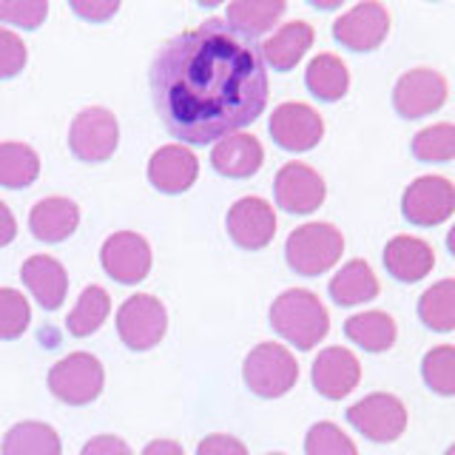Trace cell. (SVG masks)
I'll list each match as a JSON object with an SVG mask.
<instances>
[{"label": "cell", "mask_w": 455, "mask_h": 455, "mask_svg": "<svg viewBox=\"0 0 455 455\" xmlns=\"http://www.w3.org/2000/svg\"><path fill=\"white\" fill-rule=\"evenodd\" d=\"M32 324L28 299L14 288H0V339H20Z\"/></svg>", "instance_id": "obj_34"}, {"label": "cell", "mask_w": 455, "mask_h": 455, "mask_svg": "<svg viewBox=\"0 0 455 455\" xmlns=\"http://www.w3.org/2000/svg\"><path fill=\"white\" fill-rule=\"evenodd\" d=\"M199 177V160L185 146H163L148 160V182L160 194H185Z\"/></svg>", "instance_id": "obj_17"}, {"label": "cell", "mask_w": 455, "mask_h": 455, "mask_svg": "<svg viewBox=\"0 0 455 455\" xmlns=\"http://www.w3.org/2000/svg\"><path fill=\"white\" fill-rule=\"evenodd\" d=\"M347 424L376 444H390L407 430V407L393 393H370L347 410Z\"/></svg>", "instance_id": "obj_6"}, {"label": "cell", "mask_w": 455, "mask_h": 455, "mask_svg": "<svg viewBox=\"0 0 455 455\" xmlns=\"http://www.w3.org/2000/svg\"><path fill=\"white\" fill-rule=\"evenodd\" d=\"M345 333L353 345H359L367 353H384L395 345L398 327L395 319L384 310H367V313H355L345 322Z\"/></svg>", "instance_id": "obj_27"}, {"label": "cell", "mask_w": 455, "mask_h": 455, "mask_svg": "<svg viewBox=\"0 0 455 455\" xmlns=\"http://www.w3.org/2000/svg\"><path fill=\"white\" fill-rule=\"evenodd\" d=\"M0 455H63V441L46 421H18L0 441Z\"/></svg>", "instance_id": "obj_24"}, {"label": "cell", "mask_w": 455, "mask_h": 455, "mask_svg": "<svg viewBox=\"0 0 455 455\" xmlns=\"http://www.w3.org/2000/svg\"><path fill=\"white\" fill-rule=\"evenodd\" d=\"M168 331L165 305L151 293H134L120 305L117 333L132 350H151L163 341Z\"/></svg>", "instance_id": "obj_8"}, {"label": "cell", "mask_w": 455, "mask_h": 455, "mask_svg": "<svg viewBox=\"0 0 455 455\" xmlns=\"http://www.w3.org/2000/svg\"><path fill=\"white\" fill-rule=\"evenodd\" d=\"M242 376H245L248 390L259 398H279L296 387L299 362L279 341H262L248 353L245 364H242Z\"/></svg>", "instance_id": "obj_4"}, {"label": "cell", "mask_w": 455, "mask_h": 455, "mask_svg": "<svg viewBox=\"0 0 455 455\" xmlns=\"http://www.w3.org/2000/svg\"><path fill=\"white\" fill-rule=\"evenodd\" d=\"M120 146V125L117 117L103 108L92 106L83 108L68 128V148L83 163H106Z\"/></svg>", "instance_id": "obj_7"}, {"label": "cell", "mask_w": 455, "mask_h": 455, "mask_svg": "<svg viewBox=\"0 0 455 455\" xmlns=\"http://www.w3.org/2000/svg\"><path fill=\"white\" fill-rule=\"evenodd\" d=\"M100 265L106 274L120 284H137L151 270V248L148 242L134 231L111 234L100 248Z\"/></svg>", "instance_id": "obj_14"}, {"label": "cell", "mask_w": 455, "mask_h": 455, "mask_svg": "<svg viewBox=\"0 0 455 455\" xmlns=\"http://www.w3.org/2000/svg\"><path fill=\"white\" fill-rule=\"evenodd\" d=\"M284 12H288V4H284V0H234L225 12L228 14L225 23L231 26L234 32L253 40V37L270 32Z\"/></svg>", "instance_id": "obj_26"}, {"label": "cell", "mask_w": 455, "mask_h": 455, "mask_svg": "<svg viewBox=\"0 0 455 455\" xmlns=\"http://www.w3.org/2000/svg\"><path fill=\"white\" fill-rule=\"evenodd\" d=\"M40 174V156L26 142H0V185L26 188Z\"/></svg>", "instance_id": "obj_30"}, {"label": "cell", "mask_w": 455, "mask_h": 455, "mask_svg": "<svg viewBox=\"0 0 455 455\" xmlns=\"http://www.w3.org/2000/svg\"><path fill=\"white\" fill-rule=\"evenodd\" d=\"M49 14L46 0H4L0 4V23H12L18 28H37Z\"/></svg>", "instance_id": "obj_35"}, {"label": "cell", "mask_w": 455, "mask_h": 455, "mask_svg": "<svg viewBox=\"0 0 455 455\" xmlns=\"http://www.w3.org/2000/svg\"><path fill=\"white\" fill-rule=\"evenodd\" d=\"M313 40H316V32H313L310 23L291 20V23L279 26V32H274L259 46L262 60L274 71H291L310 52Z\"/></svg>", "instance_id": "obj_22"}, {"label": "cell", "mask_w": 455, "mask_h": 455, "mask_svg": "<svg viewBox=\"0 0 455 455\" xmlns=\"http://www.w3.org/2000/svg\"><path fill=\"white\" fill-rule=\"evenodd\" d=\"M267 455H284V452H267Z\"/></svg>", "instance_id": "obj_44"}, {"label": "cell", "mask_w": 455, "mask_h": 455, "mask_svg": "<svg viewBox=\"0 0 455 455\" xmlns=\"http://www.w3.org/2000/svg\"><path fill=\"white\" fill-rule=\"evenodd\" d=\"M108 310H111L108 291L100 288V284H89V288L80 293L75 310H71L68 319H66L68 333L77 336V339L97 333L100 327H103V322L108 319Z\"/></svg>", "instance_id": "obj_29"}, {"label": "cell", "mask_w": 455, "mask_h": 455, "mask_svg": "<svg viewBox=\"0 0 455 455\" xmlns=\"http://www.w3.org/2000/svg\"><path fill=\"white\" fill-rule=\"evenodd\" d=\"M379 291H381L379 276L364 259H350L347 265H341V270L331 279V284H327V293H331V299L341 307L364 305L370 299H376Z\"/></svg>", "instance_id": "obj_23"}, {"label": "cell", "mask_w": 455, "mask_h": 455, "mask_svg": "<svg viewBox=\"0 0 455 455\" xmlns=\"http://www.w3.org/2000/svg\"><path fill=\"white\" fill-rule=\"evenodd\" d=\"M419 319L435 333L455 331V279H441L421 293Z\"/></svg>", "instance_id": "obj_28"}, {"label": "cell", "mask_w": 455, "mask_h": 455, "mask_svg": "<svg viewBox=\"0 0 455 455\" xmlns=\"http://www.w3.org/2000/svg\"><path fill=\"white\" fill-rule=\"evenodd\" d=\"M444 455H455V444H452V447H447V452H444Z\"/></svg>", "instance_id": "obj_43"}, {"label": "cell", "mask_w": 455, "mask_h": 455, "mask_svg": "<svg viewBox=\"0 0 455 455\" xmlns=\"http://www.w3.org/2000/svg\"><path fill=\"white\" fill-rule=\"evenodd\" d=\"M421 379L438 395H455V345H438L424 353Z\"/></svg>", "instance_id": "obj_32"}, {"label": "cell", "mask_w": 455, "mask_h": 455, "mask_svg": "<svg viewBox=\"0 0 455 455\" xmlns=\"http://www.w3.org/2000/svg\"><path fill=\"white\" fill-rule=\"evenodd\" d=\"M80 455H134L120 435H94L83 444Z\"/></svg>", "instance_id": "obj_39"}, {"label": "cell", "mask_w": 455, "mask_h": 455, "mask_svg": "<svg viewBox=\"0 0 455 455\" xmlns=\"http://www.w3.org/2000/svg\"><path fill=\"white\" fill-rule=\"evenodd\" d=\"M412 154L421 163L455 160V123H433L412 137Z\"/></svg>", "instance_id": "obj_31"}, {"label": "cell", "mask_w": 455, "mask_h": 455, "mask_svg": "<svg viewBox=\"0 0 455 455\" xmlns=\"http://www.w3.org/2000/svg\"><path fill=\"white\" fill-rule=\"evenodd\" d=\"M447 251L455 256V225L450 228V234H447Z\"/></svg>", "instance_id": "obj_42"}, {"label": "cell", "mask_w": 455, "mask_h": 455, "mask_svg": "<svg viewBox=\"0 0 455 455\" xmlns=\"http://www.w3.org/2000/svg\"><path fill=\"white\" fill-rule=\"evenodd\" d=\"M26 57H28L26 43L14 32H9V28H0V80L20 75Z\"/></svg>", "instance_id": "obj_36"}, {"label": "cell", "mask_w": 455, "mask_h": 455, "mask_svg": "<svg viewBox=\"0 0 455 455\" xmlns=\"http://www.w3.org/2000/svg\"><path fill=\"white\" fill-rule=\"evenodd\" d=\"M390 35V12L376 0L350 6L333 23V37L350 52H373Z\"/></svg>", "instance_id": "obj_12"}, {"label": "cell", "mask_w": 455, "mask_h": 455, "mask_svg": "<svg viewBox=\"0 0 455 455\" xmlns=\"http://www.w3.org/2000/svg\"><path fill=\"white\" fill-rule=\"evenodd\" d=\"M305 85L307 92L316 97V100H324V103H336L347 94L350 89V71L345 66L339 54H331V52H322L316 54L313 60L307 63L305 68Z\"/></svg>", "instance_id": "obj_25"}, {"label": "cell", "mask_w": 455, "mask_h": 455, "mask_svg": "<svg viewBox=\"0 0 455 455\" xmlns=\"http://www.w3.org/2000/svg\"><path fill=\"white\" fill-rule=\"evenodd\" d=\"M450 85L435 68H410L393 89V106L404 120H419L447 103Z\"/></svg>", "instance_id": "obj_11"}, {"label": "cell", "mask_w": 455, "mask_h": 455, "mask_svg": "<svg viewBox=\"0 0 455 455\" xmlns=\"http://www.w3.org/2000/svg\"><path fill=\"white\" fill-rule=\"evenodd\" d=\"M20 279L37 299V305L43 310H57L66 302V293H68V274L66 267L54 259V256L46 253H37V256H28L20 267Z\"/></svg>", "instance_id": "obj_19"}, {"label": "cell", "mask_w": 455, "mask_h": 455, "mask_svg": "<svg viewBox=\"0 0 455 455\" xmlns=\"http://www.w3.org/2000/svg\"><path fill=\"white\" fill-rule=\"evenodd\" d=\"M68 9L77 14V18L89 20V23H106L108 18L120 12V4L117 0H71Z\"/></svg>", "instance_id": "obj_37"}, {"label": "cell", "mask_w": 455, "mask_h": 455, "mask_svg": "<svg viewBox=\"0 0 455 455\" xmlns=\"http://www.w3.org/2000/svg\"><path fill=\"white\" fill-rule=\"evenodd\" d=\"M142 455H185V450L174 438H156L146 450H142Z\"/></svg>", "instance_id": "obj_41"}, {"label": "cell", "mask_w": 455, "mask_h": 455, "mask_svg": "<svg viewBox=\"0 0 455 455\" xmlns=\"http://www.w3.org/2000/svg\"><path fill=\"white\" fill-rule=\"evenodd\" d=\"M274 196L276 205L288 213H313L327 196L324 180L316 168L305 163H288L276 171L274 180Z\"/></svg>", "instance_id": "obj_15"}, {"label": "cell", "mask_w": 455, "mask_h": 455, "mask_svg": "<svg viewBox=\"0 0 455 455\" xmlns=\"http://www.w3.org/2000/svg\"><path fill=\"white\" fill-rule=\"evenodd\" d=\"M305 455H359V447L339 424L316 421L305 435Z\"/></svg>", "instance_id": "obj_33"}, {"label": "cell", "mask_w": 455, "mask_h": 455, "mask_svg": "<svg viewBox=\"0 0 455 455\" xmlns=\"http://www.w3.org/2000/svg\"><path fill=\"white\" fill-rule=\"evenodd\" d=\"M310 379L319 395L331 398V402H341L359 387L362 362L347 347H324L310 367Z\"/></svg>", "instance_id": "obj_16"}, {"label": "cell", "mask_w": 455, "mask_h": 455, "mask_svg": "<svg viewBox=\"0 0 455 455\" xmlns=\"http://www.w3.org/2000/svg\"><path fill=\"white\" fill-rule=\"evenodd\" d=\"M265 163L262 142L251 134H228L211 151V165L228 180H248Z\"/></svg>", "instance_id": "obj_20"}, {"label": "cell", "mask_w": 455, "mask_h": 455, "mask_svg": "<svg viewBox=\"0 0 455 455\" xmlns=\"http://www.w3.org/2000/svg\"><path fill=\"white\" fill-rule=\"evenodd\" d=\"M196 455H248V447L242 444L236 435H225V433H213L199 441Z\"/></svg>", "instance_id": "obj_38"}, {"label": "cell", "mask_w": 455, "mask_h": 455, "mask_svg": "<svg viewBox=\"0 0 455 455\" xmlns=\"http://www.w3.org/2000/svg\"><path fill=\"white\" fill-rule=\"evenodd\" d=\"M435 265V253L430 242H424L419 236L398 234L384 245V267L387 274L404 284L421 282Z\"/></svg>", "instance_id": "obj_18"}, {"label": "cell", "mask_w": 455, "mask_h": 455, "mask_svg": "<svg viewBox=\"0 0 455 455\" xmlns=\"http://www.w3.org/2000/svg\"><path fill=\"white\" fill-rule=\"evenodd\" d=\"M402 213L407 222L421 228L447 222L455 213V185L438 174L412 180L402 196Z\"/></svg>", "instance_id": "obj_9"}, {"label": "cell", "mask_w": 455, "mask_h": 455, "mask_svg": "<svg viewBox=\"0 0 455 455\" xmlns=\"http://www.w3.org/2000/svg\"><path fill=\"white\" fill-rule=\"evenodd\" d=\"M228 236L242 251H262L276 236V211L259 196H242L228 211Z\"/></svg>", "instance_id": "obj_13"}, {"label": "cell", "mask_w": 455, "mask_h": 455, "mask_svg": "<svg viewBox=\"0 0 455 455\" xmlns=\"http://www.w3.org/2000/svg\"><path fill=\"white\" fill-rule=\"evenodd\" d=\"M270 327L293 347L313 350L331 331V316L316 293L291 288L279 293L270 305Z\"/></svg>", "instance_id": "obj_2"}, {"label": "cell", "mask_w": 455, "mask_h": 455, "mask_svg": "<svg viewBox=\"0 0 455 455\" xmlns=\"http://www.w3.org/2000/svg\"><path fill=\"white\" fill-rule=\"evenodd\" d=\"M148 85L171 137L191 146L251 125L267 103L259 46L217 18L171 37L154 57Z\"/></svg>", "instance_id": "obj_1"}, {"label": "cell", "mask_w": 455, "mask_h": 455, "mask_svg": "<svg viewBox=\"0 0 455 455\" xmlns=\"http://www.w3.org/2000/svg\"><path fill=\"white\" fill-rule=\"evenodd\" d=\"M14 236H18V220H14L9 205L0 199V248H6Z\"/></svg>", "instance_id": "obj_40"}, {"label": "cell", "mask_w": 455, "mask_h": 455, "mask_svg": "<svg viewBox=\"0 0 455 455\" xmlns=\"http://www.w3.org/2000/svg\"><path fill=\"white\" fill-rule=\"evenodd\" d=\"M106 370L100 364L97 355L92 353H68L66 359L57 362L49 370V390L54 398H60L63 404L85 407L103 393Z\"/></svg>", "instance_id": "obj_5"}, {"label": "cell", "mask_w": 455, "mask_h": 455, "mask_svg": "<svg viewBox=\"0 0 455 455\" xmlns=\"http://www.w3.org/2000/svg\"><path fill=\"white\" fill-rule=\"evenodd\" d=\"M267 128H270V137H274L276 146L291 154H302V151L316 148L324 137L322 114L307 103H296V100L276 106L274 114H270Z\"/></svg>", "instance_id": "obj_10"}, {"label": "cell", "mask_w": 455, "mask_h": 455, "mask_svg": "<svg viewBox=\"0 0 455 455\" xmlns=\"http://www.w3.org/2000/svg\"><path fill=\"white\" fill-rule=\"evenodd\" d=\"M80 225V208L75 199L68 196H46L28 213V228L32 236L46 242V245H57L66 242Z\"/></svg>", "instance_id": "obj_21"}, {"label": "cell", "mask_w": 455, "mask_h": 455, "mask_svg": "<svg viewBox=\"0 0 455 455\" xmlns=\"http://www.w3.org/2000/svg\"><path fill=\"white\" fill-rule=\"evenodd\" d=\"M345 253V236L331 222H307L291 231L284 242V259L302 276H319L331 270Z\"/></svg>", "instance_id": "obj_3"}]
</instances>
